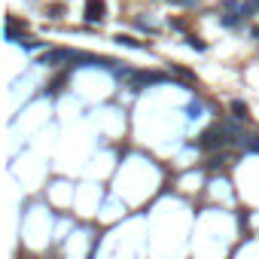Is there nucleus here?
I'll list each match as a JSON object with an SVG mask.
<instances>
[{"mask_svg": "<svg viewBox=\"0 0 259 259\" xmlns=\"http://www.w3.org/2000/svg\"><path fill=\"white\" fill-rule=\"evenodd\" d=\"M235 140H238V137H235L232 131H226L223 125H213V128L201 131V137L192 140V146H198V150H223V146H229V143H235Z\"/></svg>", "mask_w": 259, "mask_h": 259, "instance_id": "f257e3e1", "label": "nucleus"}, {"mask_svg": "<svg viewBox=\"0 0 259 259\" xmlns=\"http://www.w3.org/2000/svg\"><path fill=\"white\" fill-rule=\"evenodd\" d=\"M162 83H168V73H162V70H137L134 80L128 83V89L131 92H140L146 86H162Z\"/></svg>", "mask_w": 259, "mask_h": 259, "instance_id": "f03ea898", "label": "nucleus"}, {"mask_svg": "<svg viewBox=\"0 0 259 259\" xmlns=\"http://www.w3.org/2000/svg\"><path fill=\"white\" fill-rule=\"evenodd\" d=\"M73 58H77V52H73V49H49V52L40 58V64H46V67H58V64H64V61L73 64Z\"/></svg>", "mask_w": 259, "mask_h": 259, "instance_id": "7ed1b4c3", "label": "nucleus"}, {"mask_svg": "<svg viewBox=\"0 0 259 259\" xmlns=\"http://www.w3.org/2000/svg\"><path fill=\"white\" fill-rule=\"evenodd\" d=\"M104 16H107L104 0H86V22H89V25H101Z\"/></svg>", "mask_w": 259, "mask_h": 259, "instance_id": "20e7f679", "label": "nucleus"}, {"mask_svg": "<svg viewBox=\"0 0 259 259\" xmlns=\"http://www.w3.org/2000/svg\"><path fill=\"white\" fill-rule=\"evenodd\" d=\"M229 110H232V116H235V119H250V110H247L244 101H232Z\"/></svg>", "mask_w": 259, "mask_h": 259, "instance_id": "39448f33", "label": "nucleus"}, {"mask_svg": "<svg viewBox=\"0 0 259 259\" xmlns=\"http://www.w3.org/2000/svg\"><path fill=\"white\" fill-rule=\"evenodd\" d=\"M116 43H119V46H128V49H146V43L134 40V37H128V34H119V37H116Z\"/></svg>", "mask_w": 259, "mask_h": 259, "instance_id": "423d86ee", "label": "nucleus"}, {"mask_svg": "<svg viewBox=\"0 0 259 259\" xmlns=\"http://www.w3.org/2000/svg\"><path fill=\"white\" fill-rule=\"evenodd\" d=\"M238 143L244 146L247 153H259V137H256V134H247V137L241 134V140H238Z\"/></svg>", "mask_w": 259, "mask_h": 259, "instance_id": "0eeeda50", "label": "nucleus"}, {"mask_svg": "<svg viewBox=\"0 0 259 259\" xmlns=\"http://www.w3.org/2000/svg\"><path fill=\"white\" fill-rule=\"evenodd\" d=\"M171 70L177 73V77H180V80H189V83H195V73H192L189 67H183V64H171Z\"/></svg>", "mask_w": 259, "mask_h": 259, "instance_id": "6e6552de", "label": "nucleus"}, {"mask_svg": "<svg viewBox=\"0 0 259 259\" xmlns=\"http://www.w3.org/2000/svg\"><path fill=\"white\" fill-rule=\"evenodd\" d=\"M19 46H22V49H28V52H34V49H40L43 43H40V40H31V37H25V34H22V37H19Z\"/></svg>", "mask_w": 259, "mask_h": 259, "instance_id": "1a4fd4ad", "label": "nucleus"}, {"mask_svg": "<svg viewBox=\"0 0 259 259\" xmlns=\"http://www.w3.org/2000/svg\"><path fill=\"white\" fill-rule=\"evenodd\" d=\"M219 22H223L226 28H235L241 22V13H226V16H219Z\"/></svg>", "mask_w": 259, "mask_h": 259, "instance_id": "9d476101", "label": "nucleus"}, {"mask_svg": "<svg viewBox=\"0 0 259 259\" xmlns=\"http://www.w3.org/2000/svg\"><path fill=\"white\" fill-rule=\"evenodd\" d=\"M186 43H189V49H195V52H204V49H207V43L198 40V37H186Z\"/></svg>", "mask_w": 259, "mask_h": 259, "instance_id": "9b49d317", "label": "nucleus"}, {"mask_svg": "<svg viewBox=\"0 0 259 259\" xmlns=\"http://www.w3.org/2000/svg\"><path fill=\"white\" fill-rule=\"evenodd\" d=\"M186 116H189V119H195V116H201V104H198V101H192V104L186 107Z\"/></svg>", "mask_w": 259, "mask_h": 259, "instance_id": "f8f14e48", "label": "nucleus"}, {"mask_svg": "<svg viewBox=\"0 0 259 259\" xmlns=\"http://www.w3.org/2000/svg\"><path fill=\"white\" fill-rule=\"evenodd\" d=\"M61 13H64L61 4H52V7H49V16H52V19H61Z\"/></svg>", "mask_w": 259, "mask_h": 259, "instance_id": "ddd939ff", "label": "nucleus"}, {"mask_svg": "<svg viewBox=\"0 0 259 259\" xmlns=\"http://www.w3.org/2000/svg\"><path fill=\"white\" fill-rule=\"evenodd\" d=\"M168 4H177V7H192V0H168Z\"/></svg>", "mask_w": 259, "mask_h": 259, "instance_id": "4468645a", "label": "nucleus"}, {"mask_svg": "<svg viewBox=\"0 0 259 259\" xmlns=\"http://www.w3.org/2000/svg\"><path fill=\"white\" fill-rule=\"evenodd\" d=\"M250 34H253V37H256V40H259V28H253V31H250Z\"/></svg>", "mask_w": 259, "mask_h": 259, "instance_id": "2eb2a0df", "label": "nucleus"}]
</instances>
